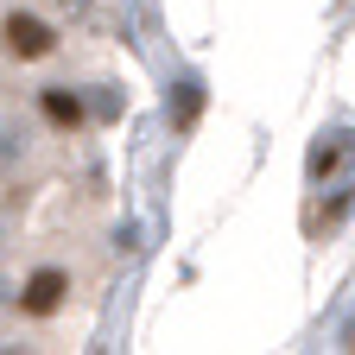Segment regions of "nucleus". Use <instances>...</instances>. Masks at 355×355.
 I'll return each mask as SVG.
<instances>
[{"label": "nucleus", "instance_id": "3", "mask_svg": "<svg viewBox=\"0 0 355 355\" xmlns=\"http://www.w3.org/2000/svg\"><path fill=\"white\" fill-rule=\"evenodd\" d=\"M38 114L51 121V127H64V133L83 127V102L70 96V89H44V96H38Z\"/></svg>", "mask_w": 355, "mask_h": 355}, {"label": "nucleus", "instance_id": "4", "mask_svg": "<svg viewBox=\"0 0 355 355\" xmlns=\"http://www.w3.org/2000/svg\"><path fill=\"white\" fill-rule=\"evenodd\" d=\"M203 108V83H178V127H191Z\"/></svg>", "mask_w": 355, "mask_h": 355}, {"label": "nucleus", "instance_id": "5", "mask_svg": "<svg viewBox=\"0 0 355 355\" xmlns=\"http://www.w3.org/2000/svg\"><path fill=\"white\" fill-rule=\"evenodd\" d=\"M343 153H349L343 140H330V146H318V153H311V178H330V171L343 165Z\"/></svg>", "mask_w": 355, "mask_h": 355}, {"label": "nucleus", "instance_id": "2", "mask_svg": "<svg viewBox=\"0 0 355 355\" xmlns=\"http://www.w3.org/2000/svg\"><path fill=\"white\" fill-rule=\"evenodd\" d=\"M64 298H70V273L64 266H38V273L26 279V292H19V311L51 318V311H64Z\"/></svg>", "mask_w": 355, "mask_h": 355}, {"label": "nucleus", "instance_id": "1", "mask_svg": "<svg viewBox=\"0 0 355 355\" xmlns=\"http://www.w3.org/2000/svg\"><path fill=\"white\" fill-rule=\"evenodd\" d=\"M0 38H7V51H13L19 64H38V58H51V51H58V32L44 26V19H32V13H7Z\"/></svg>", "mask_w": 355, "mask_h": 355}]
</instances>
